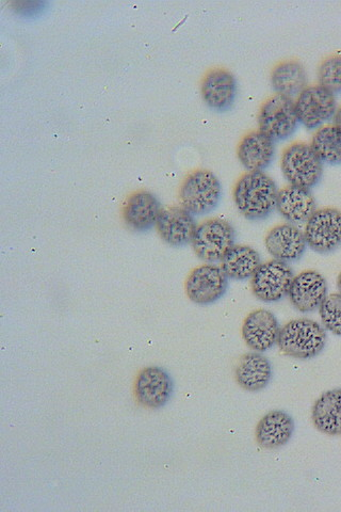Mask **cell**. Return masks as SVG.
Segmentation results:
<instances>
[{"instance_id":"6da1fadb","label":"cell","mask_w":341,"mask_h":512,"mask_svg":"<svg viewBox=\"0 0 341 512\" xmlns=\"http://www.w3.org/2000/svg\"><path fill=\"white\" fill-rule=\"evenodd\" d=\"M279 189L264 171L243 174L234 188L238 211L249 220L269 217L278 203Z\"/></svg>"},{"instance_id":"7a4b0ae2","label":"cell","mask_w":341,"mask_h":512,"mask_svg":"<svg viewBox=\"0 0 341 512\" xmlns=\"http://www.w3.org/2000/svg\"><path fill=\"white\" fill-rule=\"evenodd\" d=\"M327 344V332L310 318L291 320L280 331L278 346L284 355L298 359H313Z\"/></svg>"},{"instance_id":"3957f363","label":"cell","mask_w":341,"mask_h":512,"mask_svg":"<svg viewBox=\"0 0 341 512\" xmlns=\"http://www.w3.org/2000/svg\"><path fill=\"white\" fill-rule=\"evenodd\" d=\"M222 196V186L214 172L200 169L191 172L180 189V202L192 215L203 216L215 210Z\"/></svg>"},{"instance_id":"277c9868","label":"cell","mask_w":341,"mask_h":512,"mask_svg":"<svg viewBox=\"0 0 341 512\" xmlns=\"http://www.w3.org/2000/svg\"><path fill=\"white\" fill-rule=\"evenodd\" d=\"M281 169L289 185L311 190L321 180L323 163L310 144H291L283 153Z\"/></svg>"},{"instance_id":"5b68a950","label":"cell","mask_w":341,"mask_h":512,"mask_svg":"<svg viewBox=\"0 0 341 512\" xmlns=\"http://www.w3.org/2000/svg\"><path fill=\"white\" fill-rule=\"evenodd\" d=\"M236 234L230 222L220 218L208 219L198 226L191 245L198 258L207 263L222 261L235 246Z\"/></svg>"},{"instance_id":"8992f818","label":"cell","mask_w":341,"mask_h":512,"mask_svg":"<svg viewBox=\"0 0 341 512\" xmlns=\"http://www.w3.org/2000/svg\"><path fill=\"white\" fill-rule=\"evenodd\" d=\"M298 116L294 99L274 94L262 106L258 115L259 132L273 141L290 138L298 127Z\"/></svg>"},{"instance_id":"52a82bcc","label":"cell","mask_w":341,"mask_h":512,"mask_svg":"<svg viewBox=\"0 0 341 512\" xmlns=\"http://www.w3.org/2000/svg\"><path fill=\"white\" fill-rule=\"evenodd\" d=\"M304 236L307 246L317 253L335 251L341 245V212L333 207L317 210L307 220Z\"/></svg>"},{"instance_id":"ba28073f","label":"cell","mask_w":341,"mask_h":512,"mask_svg":"<svg viewBox=\"0 0 341 512\" xmlns=\"http://www.w3.org/2000/svg\"><path fill=\"white\" fill-rule=\"evenodd\" d=\"M294 278L288 263L272 260L256 270L251 281L252 292L263 302H278L288 296Z\"/></svg>"},{"instance_id":"9c48e42d","label":"cell","mask_w":341,"mask_h":512,"mask_svg":"<svg viewBox=\"0 0 341 512\" xmlns=\"http://www.w3.org/2000/svg\"><path fill=\"white\" fill-rule=\"evenodd\" d=\"M295 104L298 120L307 130L321 127L337 110L335 94L320 85L306 87Z\"/></svg>"},{"instance_id":"30bf717a","label":"cell","mask_w":341,"mask_h":512,"mask_svg":"<svg viewBox=\"0 0 341 512\" xmlns=\"http://www.w3.org/2000/svg\"><path fill=\"white\" fill-rule=\"evenodd\" d=\"M229 287V278L221 267L202 265L194 268L185 283L188 298L200 306H208L221 299Z\"/></svg>"},{"instance_id":"8fae6325","label":"cell","mask_w":341,"mask_h":512,"mask_svg":"<svg viewBox=\"0 0 341 512\" xmlns=\"http://www.w3.org/2000/svg\"><path fill=\"white\" fill-rule=\"evenodd\" d=\"M173 393V381L164 368L149 366L143 368L135 382L138 403L149 409L166 406Z\"/></svg>"},{"instance_id":"7c38bea8","label":"cell","mask_w":341,"mask_h":512,"mask_svg":"<svg viewBox=\"0 0 341 512\" xmlns=\"http://www.w3.org/2000/svg\"><path fill=\"white\" fill-rule=\"evenodd\" d=\"M156 227L161 239L175 248L191 244L198 228L196 219L182 206L162 208Z\"/></svg>"},{"instance_id":"4fadbf2b","label":"cell","mask_w":341,"mask_h":512,"mask_svg":"<svg viewBox=\"0 0 341 512\" xmlns=\"http://www.w3.org/2000/svg\"><path fill=\"white\" fill-rule=\"evenodd\" d=\"M327 296V280L315 270H306L296 276L288 294L292 306L301 313L318 310Z\"/></svg>"},{"instance_id":"5bb4252c","label":"cell","mask_w":341,"mask_h":512,"mask_svg":"<svg viewBox=\"0 0 341 512\" xmlns=\"http://www.w3.org/2000/svg\"><path fill=\"white\" fill-rule=\"evenodd\" d=\"M280 324L275 315L265 309L250 313L242 325V338L256 352L270 350L278 344Z\"/></svg>"},{"instance_id":"9a60e30c","label":"cell","mask_w":341,"mask_h":512,"mask_svg":"<svg viewBox=\"0 0 341 512\" xmlns=\"http://www.w3.org/2000/svg\"><path fill=\"white\" fill-rule=\"evenodd\" d=\"M265 246L274 260L289 263L302 258L307 244L304 233L295 224L283 223L268 232Z\"/></svg>"},{"instance_id":"2e32d148","label":"cell","mask_w":341,"mask_h":512,"mask_svg":"<svg viewBox=\"0 0 341 512\" xmlns=\"http://www.w3.org/2000/svg\"><path fill=\"white\" fill-rule=\"evenodd\" d=\"M202 98L206 105L216 111L230 109L236 99L237 83L234 75L225 69L210 70L202 82Z\"/></svg>"},{"instance_id":"e0dca14e","label":"cell","mask_w":341,"mask_h":512,"mask_svg":"<svg viewBox=\"0 0 341 512\" xmlns=\"http://www.w3.org/2000/svg\"><path fill=\"white\" fill-rule=\"evenodd\" d=\"M161 211L158 199L150 191L140 190L127 199L123 217L129 228L146 232L156 226Z\"/></svg>"},{"instance_id":"ac0fdd59","label":"cell","mask_w":341,"mask_h":512,"mask_svg":"<svg viewBox=\"0 0 341 512\" xmlns=\"http://www.w3.org/2000/svg\"><path fill=\"white\" fill-rule=\"evenodd\" d=\"M295 432V422L283 410H272L256 426L255 436L259 446L276 450L286 445Z\"/></svg>"},{"instance_id":"d6986e66","label":"cell","mask_w":341,"mask_h":512,"mask_svg":"<svg viewBox=\"0 0 341 512\" xmlns=\"http://www.w3.org/2000/svg\"><path fill=\"white\" fill-rule=\"evenodd\" d=\"M237 156L249 172L264 171L273 162L275 143L262 132H252L241 139Z\"/></svg>"},{"instance_id":"ffe728a7","label":"cell","mask_w":341,"mask_h":512,"mask_svg":"<svg viewBox=\"0 0 341 512\" xmlns=\"http://www.w3.org/2000/svg\"><path fill=\"white\" fill-rule=\"evenodd\" d=\"M236 381L239 387L248 392H261L268 387L272 378L270 361L262 352H249L242 356L236 366Z\"/></svg>"},{"instance_id":"44dd1931","label":"cell","mask_w":341,"mask_h":512,"mask_svg":"<svg viewBox=\"0 0 341 512\" xmlns=\"http://www.w3.org/2000/svg\"><path fill=\"white\" fill-rule=\"evenodd\" d=\"M276 210L291 224H298L313 216L317 204L310 190L289 185L279 191Z\"/></svg>"},{"instance_id":"7402d4cb","label":"cell","mask_w":341,"mask_h":512,"mask_svg":"<svg viewBox=\"0 0 341 512\" xmlns=\"http://www.w3.org/2000/svg\"><path fill=\"white\" fill-rule=\"evenodd\" d=\"M313 424L327 436H341V389L324 392L312 410Z\"/></svg>"},{"instance_id":"603a6c76","label":"cell","mask_w":341,"mask_h":512,"mask_svg":"<svg viewBox=\"0 0 341 512\" xmlns=\"http://www.w3.org/2000/svg\"><path fill=\"white\" fill-rule=\"evenodd\" d=\"M261 265V255L254 248L240 245L227 251L221 261L226 277L237 281L252 278Z\"/></svg>"},{"instance_id":"cb8c5ba5","label":"cell","mask_w":341,"mask_h":512,"mask_svg":"<svg viewBox=\"0 0 341 512\" xmlns=\"http://www.w3.org/2000/svg\"><path fill=\"white\" fill-rule=\"evenodd\" d=\"M271 84L278 94L294 99L306 88L307 76L299 61L287 60L276 66L271 73Z\"/></svg>"},{"instance_id":"d4e9b609","label":"cell","mask_w":341,"mask_h":512,"mask_svg":"<svg viewBox=\"0 0 341 512\" xmlns=\"http://www.w3.org/2000/svg\"><path fill=\"white\" fill-rule=\"evenodd\" d=\"M311 147L322 163L341 164V132L334 125L319 127L313 137Z\"/></svg>"},{"instance_id":"484cf974","label":"cell","mask_w":341,"mask_h":512,"mask_svg":"<svg viewBox=\"0 0 341 512\" xmlns=\"http://www.w3.org/2000/svg\"><path fill=\"white\" fill-rule=\"evenodd\" d=\"M319 85L332 93H341V55L324 59L318 69Z\"/></svg>"},{"instance_id":"4316f807","label":"cell","mask_w":341,"mask_h":512,"mask_svg":"<svg viewBox=\"0 0 341 512\" xmlns=\"http://www.w3.org/2000/svg\"><path fill=\"white\" fill-rule=\"evenodd\" d=\"M319 313L323 327L341 336V294L327 296L319 308Z\"/></svg>"},{"instance_id":"83f0119b","label":"cell","mask_w":341,"mask_h":512,"mask_svg":"<svg viewBox=\"0 0 341 512\" xmlns=\"http://www.w3.org/2000/svg\"><path fill=\"white\" fill-rule=\"evenodd\" d=\"M333 125L338 128V130L341 132V107H339L336 112H335V115L333 117Z\"/></svg>"},{"instance_id":"f1b7e54d","label":"cell","mask_w":341,"mask_h":512,"mask_svg":"<svg viewBox=\"0 0 341 512\" xmlns=\"http://www.w3.org/2000/svg\"><path fill=\"white\" fill-rule=\"evenodd\" d=\"M337 285H338V288H339V291H340V294H341V271H340V274H339L338 279H337Z\"/></svg>"}]
</instances>
